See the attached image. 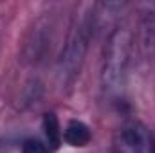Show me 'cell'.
<instances>
[{
    "label": "cell",
    "mask_w": 155,
    "mask_h": 153,
    "mask_svg": "<svg viewBox=\"0 0 155 153\" xmlns=\"http://www.w3.org/2000/svg\"><path fill=\"white\" fill-rule=\"evenodd\" d=\"M152 148L146 128L139 122L124 124L116 137L114 153H148Z\"/></svg>",
    "instance_id": "cell-1"
},
{
    "label": "cell",
    "mask_w": 155,
    "mask_h": 153,
    "mask_svg": "<svg viewBox=\"0 0 155 153\" xmlns=\"http://www.w3.org/2000/svg\"><path fill=\"white\" fill-rule=\"evenodd\" d=\"M63 139L69 146H74V148H83L90 142L92 139V133H90V128L81 122V121H71L65 128V133H63Z\"/></svg>",
    "instance_id": "cell-2"
},
{
    "label": "cell",
    "mask_w": 155,
    "mask_h": 153,
    "mask_svg": "<svg viewBox=\"0 0 155 153\" xmlns=\"http://www.w3.org/2000/svg\"><path fill=\"white\" fill-rule=\"evenodd\" d=\"M43 130H45V137L47 142L51 144L52 150H56L61 142V130H60V121L52 112H47L43 115Z\"/></svg>",
    "instance_id": "cell-3"
},
{
    "label": "cell",
    "mask_w": 155,
    "mask_h": 153,
    "mask_svg": "<svg viewBox=\"0 0 155 153\" xmlns=\"http://www.w3.org/2000/svg\"><path fill=\"white\" fill-rule=\"evenodd\" d=\"M22 153H47L45 146L40 142V141H35V139H29L24 142L22 146Z\"/></svg>",
    "instance_id": "cell-4"
}]
</instances>
